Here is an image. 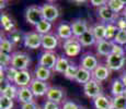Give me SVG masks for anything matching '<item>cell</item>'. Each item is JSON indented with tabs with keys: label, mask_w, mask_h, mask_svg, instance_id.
<instances>
[{
	"label": "cell",
	"mask_w": 126,
	"mask_h": 109,
	"mask_svg": "<svg viewBox=\"0 0 126 109\" xmlns=\"http://www.w3.org/2000/svg\"><path fill=\"white\" fill-rule=\"evenodd\" d=\"M42 37L41 34L36 32L28 33L23 36V44L26 48L30 49H37L42 46Z\"/></svg>",
	"instance_id": "cell-4"
},
{
	"label": "cell",
	"mask_w": 126,
	"mask_h": 109,
	"mask_svg": "<svg viewBox=\"0 0 126 109\" xmlns=\"http://www.w3.org/2000/svg\"><path fill=\"white\" fill-rule=\"evenodd\" d=\"M123 96L126 98V88H125V91H124V94H123Z\"/></svg>",
	"instance_id": "cell-48"
},
{
	"label": "cell",
	"mask_w": 126,
	"mask_h": 109,
	"mask_svg": "<svg viewBox=\"0 0 126 109\" xmlns=\"http://www.w3.org/2000/svg\"><path fill=\"white\" fill-rule=\"evenodd\" d=\"M71 28H72V34H74V37L79 38L80 36H82L87 31L89 30L88 24H87L86 20H81V19H78V20L74 21L71 24Z\"/></svg>",
	"instance_id": "cell-11"
},
{
	"label": "cell",
	"mask_w": 126,
	"mask_h": 109,
	"mask_svg": "<svg viewBox=\"0 0 126 109\" xmlns=\"http://www.w3.org/2000/svg\"><path fill=\"white\" fill-rule=\"evenodd\" d=\"M120 80L122 81V83L124 84V86L126 87V72H124V73L121 75V77H120Z\"/></svg>",
	"instance_id": "cell-46"
},
{
	"label": "cell",
	"mask_w": 126,
	"mask_h": 109,
	"mask_svg": "<svg viewBox=\"0 0 126 109\" xmlns=\"http://www.w3.org/2000/svg\"><path fill=\"white\" fill-rule=\"evenodd\" d=\"M29 87L31 88V91H32L33 95L35 97H41V96L46 95L48 89H49V86H48V84L46 82L40 81L37 79H33Z\"/></svg>",
	"instance_id": "cell-7"
},
{
	"label": "cell",
	"mask_w": 126,
	"mask_h": 109,
	"mask_svg": "<svg viewBox=\"0 0 126 109\" xmlns=\"http://www.w3.org/2000/svg\"><path fill=\"white\" fill-rule=\"evenodd\" d=\"M112 107L115 109H126V98L124 96H116L112 98Z\"/></svg>",
	"instance_id": "cell-33"
},
{
	"label": "cell",
	"mask_w": 126,
	"mask_h": 109,
	"mask_svg": "<svg viewBox=\"0 0 126 109\" xmlns=\"http://www.w3.org/2000/svg\"><path fill=\"white\" fill-rule=\"evenodd\" d=\"M108 7L115 13H118L126 7V1L123 0H109L108 1Z\"/></svg>",
	"instance_id": "cell-28"
},
{
	"label": "cell",
	"mask_w": 126,
	"mask_h": 109,
	"mask_svg": "<svg viewBox=\"0 0 126 109\" xmlns=\"http://www.w3.org/2000/svg\"><path fill=\"white\" fill-rule=\"evenodd\" d=\"M42 12H43V16H44V20L48 21V22H54L55 20H57V18L59 16V11L58 8L55 4L53 3H48L46 2L42 7Z\"/></svg>",
	"instance_id": "cell-9"
},
{
	"label": "cell",
	"mask_w": 126,
	"mask_h": 109,
	"mask_svg": "<svg viewBox=\"0 0 126 109\" xmlns=\"http://www.w3.org/2000/svg\"><path fill=\"white\" fill-rule=\"evenodd\" d=\"M25 20L31 25L36 26L40 22L44 20L42 8L38 6H30L25 11Z\"/></svg>",
	"instance_id": "cell-1"
},
{
	"label": "cell",
	"mask_w": 126,
	"mask_h": 109,
	"mask_svg": "<svg viewBox=\"0 0 126 109\" xmlns=\"http://www.w3.org/2000/svg\"><path fill=\"white\" fill-rule=\"evenodd\" d=\"M57 35L59 38L65 40H68L70 38H72L74 34H72L71 25H69L68 23H62L57 27Z\"/></svg>",
	"instance_id": "cell-19"
},
{
	"label": "cell",
	"mask_w": 126,
	"mask_h": 109,
	"mask_svg": "<svg viewBox=\"0 0 126 109\" xmlns=\"http://www.w3.org/2000/svg\"><path fill=\"white\" fill-rule=\"evenodd\" d=\"M18 92H19V89L16 88V86L13 85V84H10V85H8V87L2 92L1 95L6 96V97H8V98L14 99V98H18Z\"/></svg>",
	"instance_id": "cell-30"
},
{
	"label": "cell",
	"mask_w": 126,
	"mask_h": 109,
	"mask_svg": "<svg viewBox=\"0 0 126 109\" xmlns=\"http://www.w3.org/2000/svg\"><path fill=\"white\" fill-rule=\"evenodd\" d=\"M1 24H2V27H3L4 31H7V32H13V28H14V24L12 20L10 19V16L8 15V14H2L1 15Z\"/></svg>",
	"instance_id": "cell-29"
},
{
	"label": "cell",
	"mask_w": 126,
	"mask_h": 109,
	"mask_svg": "<svg viewBox=\"0 0 126 109\" xmlns=\"http://www.w3.org/2000/svg\"><path fill=\"white\" fill-rule=\"evenodd\" d=\"M93 106L95 109H109L112 107V99L104 95H100L93 99Z\"/></svg>",
	"instance_id": "cell-21"
},
{
	"label": "cell",
	"mask_w": 126,
	"mask_h": 109,
	"mask_svg": "<svg viewBox=\"0 0 126 109\" xmlns=\"http://www.w3.org/2000/svg\"><path fill=\"white\" fill-rule=\"evenodd\" d=\"M18 70L14 69L13 67H8V68H4V74H6V79L8 80L9 82L11 83H14V80H16V76L18 74Z\"/></svg>",
	"instance_id": "cell-34"
},
{
	"label": "cell",
	"mask_w": 126,
	"mask_h": 109,
	"mask_svg": "<svg viewBox=\"0 0 126 109\" xmlns=\"http://www.w3.org/2000/svg\"><path fill=\"white\" fill-rule=\"evenodd\" d=\"M102 89H101L100 86V82H98L96 80L92 79L88 82L87 84L83 85V92H84V95L89 98L92 99H95L96 97H99L100 95H102Z\"/></svg>",
	"instance_id": "cell-3"
},
{
	"label": "cell",
	"mask_w": 126,
	"mask_h": 109,
	"mask_svg": "<svg viewBox=\"0 0 126 109\" xmlns=\"http://www.w3.org/2000/svg\"><path fill=\"white\" fill-rule=\"evenodd\" d=\"M58 45V37L53 34H47L42 37V47L45 51H52Z\"/></svg>",
	"instance_id": "cell-14"
},
{
	"label": "cell",
	"mask_w": 126,
	"mask_h": 109,
	"mask_svg": "<svg viewBox=\"0 0 126 109\" xmlns=\"http://www.w3.org/2000/svg\"><path fill=\"white\" fill-rule=\"evenodd\" d=\"M34 73H35V79L40 80V81H43V82H46L50 77V70L43 67V65H40V64L35 68Z\"/></svg>",
	"instance_id": "cell-24"
},
{
	"label": "cell",
	"mask_w": 126,
	"mask_h": 109,
	"mask_svg": "<svg viewBox=\"0 0 126 109\" xmlns=\"http://www.w3.org/2000/svg\"><path fill=\"white\" fill-rule=\"evenodd\" d=\"M64 50L65 54L68 57H75L78 56L81 51V44L78 40V38L72 37L68 40H65L64 43Z\"/></svg>",
	"instance_id": "cell-5"
},
{
	"label": "cell",
	"mask_w": 126,
	"mask_h": 109,
	"mask_svg": "<svg viewBox=\"0 0 126 109\" xmlns=\"http://www.w3.org/2000/svg\"><path fill=\"white\" fill-rule=\"evenodd\" d=\"M109 76H110V69L103 64H99L96 69L92 72V79L96 80L98 82L105 81Z\"/></svg>",
	"instance_id": "cell-16"
},
{
	"label": "cell",
	"mask_w": 126,
	"mask_h": 109,
	"mask_svg": "<svg viewBox=\"0 0 126 109\" xmlns=\"http://www.w3.org/2000/svg\"><path fill=\"white\" fill-rule=\"evenodd\" d=\"M78 40L80 42L81 46H84V47L94 45V44L96 43V39H95V36H94V34H93L92 27H89V30L82 36H80V37L78 38Z\"/></svg>",
	"instance_id": "cell-20"
},
{
	"label": "cell",
	"mask_w": 126,
	"mask_h": 109,
	"mask_svg": "<svg viewBox=\"0 0 126 109\" xmlns=\"http://www.w3.org/2000/svg\"><path fill=\"white\" fill-rule=\"evenodd\" d=\"M124 19L126 20V9H125V11H124Z\"/></svg>",
	"instance_id": "cell-49"
},
{
	"label": "cell",
	"mask_w": 126,
	"mask_h": 109,
	"mask_svg": "<svg viewBox=\"0 0 126 109\" xmlns=\"http://www.w3.org/2000/svg\"><path fill=\"white\" fill-rule=\"evenodd\" d=\"M13 108V99L6 96H0V109H12Z\"/></svg>",
	"instance_id": "cell-36"
},
{
	"label": "cell",
	"mask_w": 126,
	"mask_h": 109,
	"mask_svg": "<svg viewBox=\"0 0 126 109\" xmlns=\"http://www.w3.org/2000/svg\"><path fill=\"white\" fill-rule=\"evenodd\" d=\"M21 109H40L38 106L36 105L35 101H32V103H28V104H23L21 106Z\"/></svg>",
	"instance_id": "cell-45"
},
{
	"label": "cell",
	"mask_w": 126,
	"mask_h": 109,
	"mask_svg": "<svg viewBox=\"0 0 126 109\" xmlns=\"http://www.w3.org/2000/svg\"><path fill=\"white\" fill-rule=\"evenodd\" d=\"M98 14L101 20L104 22H109V23H113V22L116 20V18H117V13H115L114 11L111 10L108 7V4L99 9Z\"/></svg>",
	"instance_id": "cell-15"
},
{
	"label": "cell",
	"mask_w": 126,
	"mask_h": 109,
	"mask_svg": "<svg viewBox=\"0 0 126 109\" xmlns=\"http://www.w3.org/2000/svg\"><path fill=\"white\" fill-rule=\"evenodd\" d=\"M109 109H115V108H113V107H111V108H109Z\"/></svg>",
	"instance_id": "cell-51"
},
{
	"label": "cell",
	"mask_w": 126,
	"mask_h": 109,
	"mask_svg": "<svg viewBox=\"0 0 126 109\" xmlns=\"http://www.w3.org/2000/svg\"><path fill=\"white\" fill-rule=\"evenodd\" d=\"M126 87L124 86V84L122 83L120 79H116L113 81L112 86H111V93H112L113 97H116V96H122L124 94Z\"/></svg>",
	"instance_id": "cell-25"
},
{
	"label": "cell",
	"mask_w": 126,
	"mask_h": 109,
	"mask_svg": "<svg viewBox=\"0 0 126 109\" xmlns=\"http://www.w3.org/2000/svg\"><path fill=\"white\" fill-rule=\"evenodd\" d=\"M4 6H6V4H4V2H2V1H1V9H2V8H4Z\"/></svg>",
	"instance_id": "cell-47"
},
{
	"label": "cell",
	"mask_w": 126,
	"mask_h": 109,
	"mask_svg": "<svg viewBox=\"0 0 126 109\" xmlns=\"http://www.w3.org/2000/svg\"><path fill=\"white\" fill-rule=\"evenodd\" d=\"M79 68L80 67H77L75 64H70V67L68 68V70L66 71V73L64 74L65 77L68 80H76V76L78 74V71H79Z\"/></svg>",
	"instance_id": "cell-35"
},
{
	"label": "cell",
	"mask_w": 126,
	"mask_h": 109,
	"mask_svg": "<svg viewBox=\"0 0 126 109\" xmlns=\"http://www.w3.org/2000/svg\"><path fill=\"white\" fill-rule=\"evenodd\" d=\"M113 54L118 55V56H125V47L114 43V46H113Z\"/></svg>",
	"instance_id": "cell-40"
},
{
	"label": "cell",
	"mask_w": 126,
	"mask_h": 109,
	"mask_svg": "<svg viewBox=\"0 0 126 109\" xmlns=\"http://www.w3.org/2000/svg\"><path fill=\"white\" fill-rule=\"evenodd\" d=\"M92 30H93V34L98 43L106 39V25H104L102 23H98L92 27Z\"/></svg>",
	"instance_id": "cell-22"
},
{
	"label": "cell",
	"mask_w": 126,
	"mask_h": 109,
	"mask_svg": "<svg viewBox=\"0 0 126 109\" xmlns=\"http://www.w3.org/2000/svg\"><path fill=\"white\" fill-rule=\"evenodd\" d=\"M91 4L93 7H98V8L100 9V8H102V7L106 6V4H108V1H105V0H92Z\"/></svg>",
	"instance_id": "cell-44"
},
{
	"label": "cell",
	"mask_w": 126,
	"mask_h": 109,
	"mask_svg": "<svg viewBox=\"0 0 126 109\" xmlns=\"http://www.w3.org/2000/svg\"><path fill=\"white\" fill-rule=\"evenodd\" d=\"M90 80H92V72L88 71V70L83 69V68H81V67L79 68L78 74H77V76H76L77 83L84 85V84H87Z\"/></svg>",
	"instance_id": "cell-23"
},
{
	"label": "cell",
	"mask_w": 126,
	"mask_h": 109,
	"mask_svg": "<svg viewBox=\"0 0 126 109\" xmlns=\"http://www.w3.org/2000/svg\"><path fill=\"white\" fill-rule=\"evenodd\" d=\"M31 82H32V79H31V73L28 71V70H23V71H19L18 74L16 76V80H14V84L16 86L21 87H28L30 86Z\"/></svg>",
	"instance_id": "cell-13"
},
{
	"label": "cell",
	"mask_w": 126,
	"mask_h": 109,
	"mask_svg": "<svg viewBox=\"0 0 126 109\" xmlns=\"http://www.w3.org/2000/svg\"><path fill=\"white\" fill-rule=\"evenodd\" d=\"M58 56L53 51H45L41 55L40 60H38V64L43 65V67L47 68L49 70H55V65L57 63Z\"/></svg>",
	"instance_id": "cell-6"
},
{
	"label": "cell",
	"mask_w": 126,
	"mask_h": 109,
	"mask_svg": "<svg viewBox=\"0 0 126 109\" xmlns=\"http://www.w3.org/2000/svg\"><path fill=\"white\" fill-rule=\"evenodd\" d=\"M10 39H11L12 44H18V43H20L21 40H23L22 34H21V32H19V31H16V30H14L13 32L10 33Z\"/></svg>",
	"instance_id": "cell-39"
},
{
	"label": "cell",
	"mask_w": 126,
	"mask_h": 109,
	"mask_svg": "<svg viewBox=\"0 0 126 109\" xmlns=\"http://www.w3.org/2000/svg\"><path fill=\"white\" fill-rule=\"evenodd\" d=\"M43 109H62L59 108L58 104L54 103V101H49V100H46L44 106H43Z\"/></svg>",
	"instance_id": "cell-42"
},
{
	"label": "cell",
	"mask_w": 126,
	"mask_h": 109,
	"mask_svg": "<svg viewBox=\"0 0 126 109\" xmlns=\"http://www.w3.org/2000/svg\"><path fill=\"white\" fill-rule=\"evenodd\" d=\"M80 109H87L86 107H81V106H80Z\"/></svg>",
	"instance_id": "cell-50"
},
{
	"label": "cell",
	"mask_w": 126,
	"mask_h": 109,
	"mask_svg": "<svg viewBox=\"0 0 126 109\" xmlns=\"http://www.w3.org/2000/svg\"><path fill=\"white\" fill-rule=\"evenodd\" d=\"M11 64V56L7 54L0 52V67L1 68H8Z\"/></svg>",
	"instance_id": "cell-38"
},
{
	"label": "cell",
	"mask_w": 126,
	"mask_h": 109,
	"mask_svg": "<svg viewBox=\"0 0 126 109\" xmlns=\"http://www.w3.org/2000/svg\"><path fill=\"white\" fill-rule=\"evenodd\" d=\"M99 65L98 59L91 54H86L81 58V68L88 70L90 72H93Z\"/></svg>",
	"instance_id": "cell-10"
},
{
	"label": "cell",
	"mask_w": 126,
	"mask_h": 109,
	"mask_svg": "<svg viewBox=\"0 0 126 109\" xmlns=\"http://www.w3.org/2000/svg\"><path fill=\"white\" fill-rule=\"evenodd\" d=\"M115 24H116V26H117L118 31H121V30H126V20L124 19V16H123V18L117 19Z\"/></svg>",
	"instance_id": "cell-43"
},
{
	"label": "cell",
	"mask_w": 126,
	"mask_h": 109,
	"mask_svg": "<svg viewBox=\"0 0 126 109\" xmlns=\"http://www.w3.org/2000/svg\"><path fill=\"white\" fill-rule=\"evenodd\" d=\"M125 52H126V46H125Z\"/></svg>",
	"instance_id": "cell-52"
},
{
	"label": "cell",
	"mask_w": 126,
	"mask_h": 109,
	"mask_svg": "<svg viewBox=\"0 0 126 109\" xmlns=\"http://www.w3.org/2000/svg\"><path fill=\"white\" fill-rule=\"evenodd\" d=\"M34 99V95H33L32 91H31L30 87H21L19 88V92H18V100L20 103L23 104H28V103H32Z\"/></svg>",
	"instance_id": "cell-17"
},
{
	"label": "cell",
	"mask_w": 126,
	"mask_h": 109,
	"mask_svg": "<svg viewBox=\"0 0 126 109\" xmlns=\"http://www.w3.org/2000/svg\"><path fill=\"white\" fill-rule=\"evenodd\" d=\"M125 56H118L115 54L110 55L106 57V67L112 71H118L121 70L125 64Z\"/></svg>",
	"instance_id": "cell-8"
},
{
	"label": "cell",
	"mask_w": 126,
	"mask_h": 109,
	"mask_svg": "<svg viewBox=\"0 0 126 109\" xmlns=\"http://www.w3.org/2000/svg\"><path fill=\"white\" fill-rule=\"evenodd\" d=\"M113 42L115 44H118V45H121V46H123V45L126 46V30L118 31Z\"/></svg>",
	"instance_id": "cell-37"
},
{
	"label": "cell",
	"mask_w": 126,
	"mask_h": 109,
	"mask_svg": "<svg viewBox=\"0 0 126 109\" xmlns=\"http://www.w3.org/2000/svg\"><path fill=\"white\" fill-rule=\"evenodd\" d=\"M12 49H13V44H12L10 39H6V38L1 39V43H0V52L9 55L12 51Z\"/></svg>",
	"instance_id": "cell-32"
},
{
	"label": "cell",
	"mask_w": 126,
	"mask_h": 109,
	"mask_svg": "<svg viewBox=\"0 0 126 109\" xmlns=\"http://www.w3.org/2000/svg\"><path fill=\"white\" fill-rule=\"evenodd\" d=\"M118 32V28L114 23H108L106 24V40H114L116 34Z\"/></svg>",
	"instance_id": "cell-31"
},
{
	"label": "cell",
	"mask_w": 126,
	"mask_h": 109,
	"mask_svg": "<svg viewBox=\"0 0 126 109\" xmlns=\"http://www.w3.org/2000/svg\"><path fill=\"white\" fill-rule=\"evenodd\" d=\"M70 67V63L66 57H59L57 60V63L55 65V71L58 73H66V71L68 70V68Z\"/></svg>",
	"instance_id": "cell-26"
},
{
	"label": "cell",
	"mask_w": 126,
	"mask_h": 109,
	"mask_svg": "<svg viewBox=\"0 0 126 109\" xmlns=\"http://www.w3.org/2000/svg\"><path fill=\"white\" fill-rule=\"evenodd\" d=\"M113 46H114V42L104 39L96 44V52L100 56L109 57L110 55L113 54Z\"/></svg>",
	"instance_id": "cell-12"
},
{
	"label": "cell",
	"mask_w": 126,
	"mask_h": 109,
	"mask_svg": "<svg viewBox=\"0 0 126 109\" xmlns=\"http://www.w3.org/2000/svg\"><path fill=\"white\" fill-rule=\"evenodd\" d=\"M35 30H36V33L41 34L42 36L47 35V34H49L50 30H52V23L46 20H43L35 26Z\"/></svg>",
	"instance_id": "cell-27"
},
{
	"label": "cell",
	"mask_w": 126,
	"mask_h": 109,
	"mask_svg": "<svg viewBox=\"0 0 126 109\" xmlns=\"http://www.w3.org/2000/svg\"><path fill=\"white\" fill-rule=\"evenodd\" d=\"M65 94L63 92V89L58 88V87H49L47 94H46V98L49 101H54L56 104H59L63 100Z\"/></svg>",
	"instance_id": "cell-18"
},
{
	"label": "cell",
	"mask_w": 126,
	"mask_h": 109,
	"mask_svg": "<svg viewBox=\"0 0 126 109\" xmlns=\"http://www.w3.org/2000/svg\"><path fill=\"white\" fill-rule=\"evenodd\" d=\"M62 109H80V106H78L76 103H74L71 100H67L64 103Z\"/></svg>",
	"instance_id": "cell-41"
},
{
	"label": "cell",
	"mask_w": 126,
	"mask_h": 109,
	"mask_svg": "<svg viewBox=\"0 0 126 109\" xmlns=\"http://www.w3.org/2000/svg\"><path fill=\"white\" fill-rule=\"evenodd\" d=\"M31 62V59L24 52H14L11 56V67L16 69L18 71L26 70Z\"/></svg>",
	"instance_id": "cell-2"
}]
</instances>
